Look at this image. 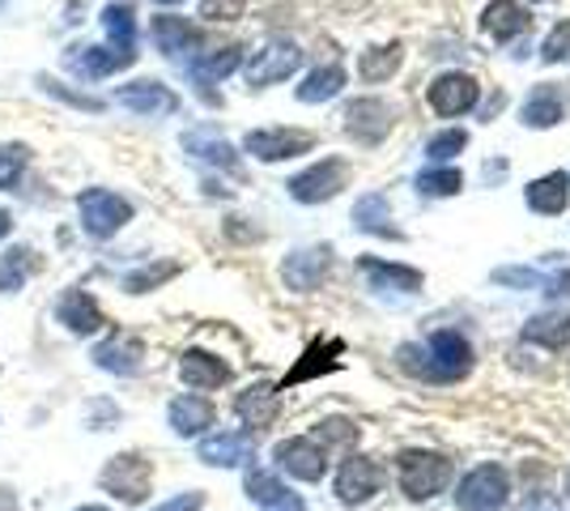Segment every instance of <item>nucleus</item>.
<instances>
[{
	"instance_id": "1",
	"label": "nucleus",
	"mask_w": 570,
	"mask_h": 511,
	"mask_svg": "<svg viewBox=\"0 0 570 511\" xmlns=\"http://www.w3.org/2000/svg\"><path fill=\"white\" fill-rule=\"evenodd\" d=\"M401 367L413 371V376H426V380H464L469 376V367H473V350H469V341L460 337V333H435L430 337V346L426 350H417V346H401Z\"/></svg>"
},
{
	"instance_id": "2",
	"label": "nucleus",
	"mask_w": 570,
	"mask_h": 511,
	"mask_svg": "<svg viewBox=\"0 0 570 511\" xmlns=\"http://www.w3.org/2000/svg\"><path fill=\"white\" fill-rule=\"evenodd\" d=\"M77 209H81L86 235H95V239H111L116 230H124L132 222V205L111 188H86L77 196Z\"/></svg>"
},
{
	"instance_id": "3",
	"label": "nucleus",
	"mask_w": 570,
	"mask_h": 511,
	"mask_svg": "<svg viewBox=\"0 0 570 511\" xmlns=\"http://www.w3.org/2000/svg\"><path fill=\"white\" fill-rule=\"evenodd\" d=\"M150 460L145 456H136V452H120V456H111L107 460V469L98 474V486L107 490V494H116L120 503H141L145 494H150Z\"/></svg>"
},
{
	"instance_id": "4",
	"label": "nucleus",
	"mask_w": 570,
	"mask_h": 511,
	"mask_svg": "<svg viewBox=\"0 0 570 511\" xmlns=\"http://www.w3.org/2000/svg\"><path fill=\"white\" fill-rule=\"evenodd\" d=\"M451 481V460L447 456H435V452H405L401 456V490L409 499H435Z\"/></svg>"
},
{
	"instance_id": "5",
	"label": "nucleus",
	"mask_w": 570,
	"mask_h": 511,
	"mask_svg": "<svg viewBox=\"0 0 570 511\" xmlns=\"http://www.w3.org/2000/svg\"><path fill=\"white\" fill-rule=\"evenodd\" d=\"M511 486L503 465H476L469 478L456 486V508L460 511H498L507 503Z\"/></svg>"
},
{
	"instance_id": "6",
	"label": "nucleus",
	"mask_w": 570,
	"mask_h": 511,
	"mask_svg": "<svg viewBox=\"0 0 570 511\" xmlns=\"http://www.w3.org/2000/svg\"><path fill=\"white\" fill-rule=\"evenodd\" d=\"M243 145L260 162H285V159H298V154H311L316 150V137L303 132V128H255V132H248Z\"/></svg>"
},
{
	"instance_id": "7",
	"label": "nucleus",
	"mask_w": 570,
	"mask_h": 511,
	"mask_svg": "<svg viewBox=\"0 0 570 511\" xmlns=\"http://www.w3.org/2000/svg\"><path fill=\"white\" fill-rule=\"evenodd\" d=\"M346 180H349L346 162L324 159V162H316L311 171H303V175L289 180V196L303 200V205H319V200H332L337 192L346 188Z\"/></svg>"
},
{
	"instance_id": "8",
	"label": "nucleus",
	"mask_w": 570,
	"mask_h": 511,
	"mask_svg": "<svg viewBox=\"0 0 570 511\" xmlns=\"http://www.w3.org/2000/svg\"><path fill=\"white\" fill-rule=\"evenodd\" d=\"M298 64H303V52L285 39H273L248 61L243 73H248V86H273V81H285L289 73H298Z\"/></svg>"
},
{
	"instance_id": "9",
	"label": "nucleus",
	"mask_w": 570,
	"mask_h": 511,
	"mask_svg": "<svg viewBox=\"0 0 570 511\" xmlns=\"http://www.w3.org/2000/svg\"><path fill=\"white\" fill-rule=\"evenodd\" d=\"M273 460L282 465L285 474H294V478H303V481H319L324 474H328V452H324V444L307 439V435L277 444Z\"/></svg>"
},
{
	"instance_id": "10",
	"label": "nucleus",
	"mask_w": 570,
	"mask_h": 511,
	"mask_svg": "<svg viewBox=\"0 0 570 511\" xmlns=\"http://www.w3.org/2000/svg\"><path fill=\"white\" fill-rule=\"evenodd\" d=\"M430 107L439 111V116H464V111H473L476 107V81L469 73H439L435 81H430Z\"/></svg>"
},
{
	"instance_id": "11",
	"label": "nucleus",
	"mask_w": 570,
	"mask_h": 511,
	"mask_svg": "<svg viewBox=\"0 0 570 511\" xmlns=\"http://www.w3.org/2000/svg\"><path fill=\"white\" fill-rule=\"evenodd\" d=\"M387 128H392V111H387V102H380V98H358V102H349L346 132L353 137V141L375 145V141L387 137Z\"/></svg>"
},
{
	"instance_id": "12",
	"label": "nucleus",
	"mask_w": 570,
	"mask_h": 511,
	"mask_svg": "<svg viewBox=\"0 0 570 511\" xmlns=\"http://www.w3.org/2000/svg\"><path fill=\"white\" fill-rule=\"evenodd\" d=\"M328 248H298V252L285 256L282 264V278L289 290H298V294H311V290L324 282V273H328Z\"/></svg>"
},
{
	"instance_id": "13",
	"label": "nucleus",
	"mask_w": 570,
	"mask_h": 511,
	"mask_svg": "<svg viewBox=\"0 0 570 511\" xmlns=\"http://www.w3.org/2000/svg\"><path fill=\"white\" fill-rule=\"evenodd\" d=\"M56 319H61L68 333H77V337H90L102 328V312H98L95 294H86V290H64L61 298H56Z\"/></svg>"
},
{
	"instance_id": "14",
	"label": "nucleus",
	"mask_w": 570,
	"mask_h": 511,
	"mask_svg": "<svg viewBox=\"0 0 570 511\" xmlns=\"http://www.w3.org/2000/svg\"><path fill=\"white\" fill-rule=\"evenodd\" d=\"M136 61V52H120V47H95V43H81V47H73L68 52V68H77L81 77H111V73H120L128 64Z\"/></svg>"
},
{
	"instance_id": "15",
	"label": "nucleus",
	"mask_w": 570,
	"mask_h": 511,
	"mask_svg": "<svg viewBox=\"0 0 570 511\" xmlns=\"http://www.w3.org/2000/svg\"><path fill=\"white\" fill-rule=\"evenodd\" d=\"M116 98L124 102L128 111H136V116H175L179 111L175 90H166L162 81H128V86H120Z\"/></svg>"
},
{
	"instance_id": "16",
	"label": "nucleus",
	"mask_w": 570,
	"mask_h": 511,
	"mask_svg": "<svg viewBox=\"0 0 570 511\" xmlns=\"http://www.w3.org/2000/svg\"><path fill=\"white\" fill-rule=\"evenodd\" d=\"M141 354H145V346H141L136 337L111 333L107 341H98L90 358H95V367L111 371V376H136V371H141Z\"/></svg>"
},
{
	"instance_id": "17",
	"label": "nucleus",
	"mask_w": 570,
	"mask_h": 511,
	"mask_svg": "<svg viewBox=\"0 0 570 511\" xmlns=\"http://www.w3.org/2000/svg\"><path fill=\"white\" fill-rule=\"evenodd\" d=\"M375 490H380V469H375V460L349 456L346 465H341V474H337V494H341V503L358 508V503H366Z\"/></svg>"
},
{
	"instance_id": "18",
	"label": "nucleus",
	"mask_w": 570,
	"mask_h": 511,
	"mask_svg": "<svg viewBox=\"0 0 570 511\" xmlns=\"http://www.w3.org/2000/svg\"><path fill=\"white\" fill-rule=\"evenodd\" d=\"M179 380L188 388H200V392H213L230 383V367H226L218 354H205V350H188L179 358Z\"/></svg>"
},
{
	"instance_id": "19",
	"label": "nucleus",
	"mask_w": 570,
	"mask_h": 511,
	"mask_svg": "<svg viewBox=\"0 0 570 511\" xmlns=\"http://www.w3.org/2000/svg\"><path fill=\"white\" fill-rule=\"evenodd\" d=\"M200 460L213 465V469H239L252 460V439L239 435V431H222V435H209L200 439Z\"/></svg>"
},
{
	"instance_id": "20",
	"label": "nucleus",
	"mask_w": 570,
	"mask_h": 511,
	"mask_svg": "<svg viewBox=\"0 0 570 511\" xmlns=\"http://www.w3.org/2000/svg\"><path fill=\"white\" fill-rule=\"evenodd\" d=\"M154 43L171 61H184L200 47V31L184 18H175V13H162V18H154Z\"/></svg>"
},
{
	"instance_id": "21",
	"label": "nucleus",
	"mask_w": 570,
	"mask_h": 511,
	"mask_svg": "<svg viewBox=\"0 0 570 511\" xmlns=\"http://www.w3.org/2000/svg\"><path fill=\"white\" fill-rule=\"evenodd\" d=\"M524 196H528V209L533 214H545V218H553V214H562L570 200V175L567 171H549V175H540V180H533L528 188H524Z\"/></svg>"
},
{
	"instance_id": "22",
	"label": "nucleus",
	"mask_w": 570,
	"mask_h": 511,
	"mask_svg": "<svg viewBox=\"0 0 570 511\" xmlns=\"http://www.w3.org/2000/svg\"><path fill=\"white\" fill-rule=\"evenodd\" d=\"M166 417H171L175 435L191 439V435H200L205 426H213V405H209L205 396H196V392H184V396H175V401H171Z\"/></svg>"
},
{
	"instance_id": "23",
	"label": "nucleus",
	"mask_w": 570,
	"mask_h": 511,
	"mask_svg": "<svg viewBox=\"0 0 570 511\" xmlns=\"http://www.w3.org/2000/svg\"><path fill=\"white\" fill-rule=\"evenodd\" d=\"M248 499L252 503H260V508H273V511H303V499L289 490V486H282V481L273 478V474H264V469H252L248 474Z\"/></svg>"
},
{
	"instance_id": "24",
	"label": "nucleus",
	"mask_w": 570,
	"mask_h": 511,
	"mask_svg": "<svg viewBox=\"0 0 570 511\" xmlns=\"http://www.w3.org/2000/svg\"><path fill=\"white\" fill-rule=\"evenodd\" d=\"M184 150H188L191 159L209 162V166H222V171H234V166H239L234 145H230V141H222L213 128H196V132H184Z\"/></svg>"
},
{
	"instance_id": "25",
	"label": "nucleus",
	"mask_w": 570,
	"mask_h": 511,
	"mask_svg": "<svg viewBox=\"0 0 570 511\" xmlns=\"http://www.w3.org/2000/svg\"><path fill=\"white\" fill-rule=\"evenodd\" d=\"M346 354V346L337 341V337H328V341H316V346H307V354H303V362L285 376L282 388H294V383L303 380H316V376H328V371H337V358Z\"/></svg>"
},
{
	"instance_id": "26",
	"label": "nucleus",
	"mask_w": 570,
	"mask_h": 511,
	"mask_svg": "<svg viewBox=\"0 0 570 511\" xmlns=\"http://www.w3.org/2000/svg\"><path fill=\"white\" fill-rule=\"evenodd\" d=\"M243 64V47H222V52H209V56H200V61L191 64V81L200 86V95H209V102H213V81H222V77H230L234 68Z\"/></svg>"
},
{
	"instance_id": "27",
	"label": "nucleus",
	"mask_w": 570,
	"mask_h": 511,
	"mask_svg": "<svg viewBox=\"0 0 570 511\" xmlns=\"http://www.w3.org/2000/svg\"><path fill=\"white\" fill-rule=\"evenodd\" d=\"M362 273L371 278V290H396V294H417L421 290V273L405 269V264H383V260H362Z\"/></svg>"
},
{
	"instance_id": "28",
	"label": "nucleus",
	"mask_w": 570,
	"mask_h": 511,
	"mask_svg": "<svg viewBox=\"0 0 570 511\" xmlns=\"http://www.w3.org/2000/svg\"><path fill=\"white\" fill-rule=\"evenodd\" d=\"M234 414L243 417L248 426H268V422L277 417V388H273V383H255L248 392H239Z\"/></svg>"
},
{
	"instance_id": "29",
	"label": "nucleus",
	"mask_w": 570,
	"mask_h": 511,
	"mask_svg": "<svg viewBox=\"0 0 570 511\" xmlns=\"http://www.w3.org/2000/svg\"><path fill=\"white\" fill-rule=\"evenodd\" d=\"M353 226L366 230V235H387V239H401V230L392 226V209H387V196L371 192L353 205Z\"/></svg>"
},
{
	"instance_id": "30",
	"label": "nucleus",
	"mask_w": 570,
	"mask_h": 511,
	"mask_svg": "<svg viewBox=\"0 0 570 511\" xmlns=\"http://www.w3.org/2000/svg\"><path fill=\"white\" fill-rule=\"evenodd\" d=\"M481 26H485L490 39H515V34L528 31V13H524L515 0H494V4L485 9Z\"/></svg>"
},
{
	"instance_id": "31",
	"label": "nucleus",
	"mask_w": 570,
	"mask_h": 511,
	"mask_svg": "<svg viewBox=\"0 0 570 511\" xmlns=\"http://www.w3.org/2000/svg\"><path fill=\"white\" fill-rule=\"evenodd\" d=\"M102 31L111 39V47L136 52V9L132 4H107L102 9Z\"/></svg>"
},
{
	"instance_id": "32",
	"label": "nucleus",
	"mask_w": 570,
	"mask_h": 511,
	"mask_svg": "<svg viewBox=\"0 0 570 511\" xmlns=\"http://www.w3.org/2000/svg\"><path fill=\"white\" fill-rule=\"evenodd\" d=\"M562 116H567V102L558 98V90H549V86L533 90V98L524 102V124L528 128H553L562 124Z\"/></svg>"
},
{
	"instance_id": "33",
	"label": "nucleus",
	"mask_w": 570,
	"mask_h": 511,
	"mask_svg": "<svg viewBox=\"0 0 570 511\" xmlns=\"http://www.w3.org/2000/svg\"><path fill=\"white\" fill-rule=\"evenodd\" d=\"M346 86V68L341 64H324L316 73H307V81L298 86V102H328V98L341 95Z\"/></svg>"
},
{
	"instance_id": "34",
	"label": "nucleus",
	"mask_w": 570,
	"mask_h": 511,
	"mask_svg": "<svg viewBox=\"0 0 570 511\" xmlns=\"http://www.w3.org/2000/svg\"><path fill=\"white\" fill-rule=\"evenodd\" d=\"M34 269H39V260H34L31 248H22V243L9 248V252L0 256V294H18Z\"/></svg>"
},
{
	"instance_id": "35",
	"label": "nucleus",
	"mask_w": 570,
	"mask_h": 511,
	"mask_svg": "<svg viewBox=\"0 0 570 511\" xmlns=\"http://www.w3.org/2000/svg\"><path fill=\"white\" fill-rule=\"evenodd\" d=\"M524 337H528V341H540V346H549V350H558V346L570 337V316L567 312H558V316H537L528 328H524Z\"/></svg>"
},
{
	"instance_id": "36",
	"label": "nucleus",
	"mask_w": 570,
	"mask_h": 511,
	"mask_svg": "<svg viewBox=\"0 0 570 511\" xmlns=\"http://www.w3.org/2000/svg\"><path fill=\"white\" fill-rule=\"evenodd\" d=\"M396 68H401V43L362 52V77H366V81H383V77H392Z\"/></svg>"
},
{
	"instance_id": "37",
	"label": "nucleus",
	"mask_w": 570,
	"mask_h": 511,
	"mask_svg": "<svg viewBox=\"0 0 570 511\" xmlns=\"http://www.w3.org/2000/svg\"><path fill=\"white\" fill-rule=\"evenodd\" d=\"M460 188H464V175L451 171V166H443V171H421V175H417V192H426V196H456Z\"/></svg>"
},
{
	"instance_id": "38",
	"label": "nucleus",
	"mask_w": 570,
	"mask_h": 511,
	"mask_svg": "<svg viewBox=\"0 0 570 511\" xmlns=\"http://www.w3.org/2000/svg\"><path fill=\"white\" fill-rule=\"evenodd\" d=\"M26 162H31L26 145H0V188H13L26 171Z\"/></svg>"
},
{
	"instance_id": "39",
	"label": "nucleus",
	"mask_w": 570,
	"mask_h": 511,
	"mask_svg": "<svg viewBox=\"0 0 570 511\" xmlns=\"http://www.w3.org/2000/svg\"><path fill=\"white\" fill-rule=\"evenodd\" d=\"M166 278H175V264H171V260H162V264H150V269H141V273H128V278H124V290H128V294H145V290L162 286Z\"/></svg>"
},
{
	"instance_id": "40",
	"label": "nucleus",
	"mask_w": 570,
	"mask_h": 511,
	"mask_svg": "<svg viewBox=\"0 0 570 511\" xmlns=\"http://www.w3.org/2000/svg\"><path fill=\"white\" fill-rule=\"evenodd\" d=\"M464 145H469V132H464V128H447V132H439V137H430L426 154H430L435 162H447V159H456Z\"/></svg>"
},
{
	"instance_id": "41",
	"label": "nucleus",
	"mask_w": 570,
	"mask_h": 511,
	"mask_svg": "<svg viewBox=\"0 0 570 511\" xmlns=\"http://www.w3.org/2000/svg\"><path fill=\"white\" fill-rule=\"evenodd\" d=\"M570 56V22H558L553 31H549V39H545V47H540V61L545 64H558Z\"/></svg>"
},
{
	"instance_id": "42",
	"label": "nucleus",
	"mask_w": 570,
	"mask_h": 511,
	"mask_svg": "<svg viewBox=\"0 0 570 511\" xmlns=\"http://www.w3.org/2000/svg\"><path fill=\"white\" fill-rule=\"evenodd\" d=\"M39 86L47 90V95H56V98H64V102H73V107H81V111H102V98H86V95H77V90H68V86H61L56 77H39Z\"/></svg>"
},
{
	"instance_id": "43",
	"label": "nucleus",
	"mask_w": 570,
	"mask_h": 511,
	"mask_svg": "<svg viewBox=\"0 0 570 511\" xmlns=\"http://www.w3.org/2000/svg\"><path fill=\"white\" fill-rule=\"evenodd\" d=\"M353 439H358V426L346 417H332L316 431V444H353Z\"/></svg>"
},
{
	"instance_id": "44",
	"label": "nucleus",
	"mask_w": 570,
	"mask_h": 511,
	"mask_svg": "<svg viewBox=\"0 0 570 511\" xmlns=\"http://www.w3.org/2000/svg\"><path fill=\"white\" fill-rule=\"evenodd\" d=\"M243 13V0H200V18H213V22H234Z\"/></svg>"
},
{
	"instance_id": "45",
	"label": "nucleus",
	"mask_w": 570,
	"mask_h": 511,
	"mask_svg": "<svg viewBox=\"0 0 570 511\" xmlns=\"http://www.w3.org/2000/svg\"><path fill=\"white\" fill-rule=\"evenodd\" d=\"M494 282H503V286H540V278L533 273V269H498L494 273Z\"/></svg>"
},
{
	"instance_id": "46",
	"label": "nucleus",
	"mask_w": 570,
	"mask_h": 511,
	"mask_svg": "<svg viewBox=\"0 0 570 511\" xmlns=\"http://www.w3.org/2000/svg\"><path fill=\"white\" fill-rule=\"evenodd\" d=\"M200 508H205V494L188 490V494H175L171 503H162V508H154V511H200Z\"/></svg>"
},
{
	"instance_id": "47",
	"label": "nucleus",
	"mask_w": 570,
	"mask_h": 511,
	"mask_svg": "<svg viewBox=\"0 0 570 511\" xmlns=\"http://www.w3.org/2000/svg\"><path fill=\"white\" fill-rule=\"evenodd\" d=\"M98 422H116V405L111 401H95L90 405V426L98 431Z\"/></svg>"
},
{
	"instance_id": "48",
	"label": "nucleus",
	"mask_w": 570,
	"mask_h": 511,
	"mask_svg": "<svg viewBox=\"0 0 570 511\" xmlns=\"http://www.w3.org/2000/svg\"><path fill=\"white\" fill-rule=\"evenodd\" d=\"M9 230H13V218H9V214H4V209H0V239H4V235H9Z\"/></svg>"
},
{
	"instance_id": "49",
	"label": "nucleus",
	"mask_w": 570,
	"mask_h": 511,
	"mask_svg": "<svg viewBox=\"0 0 570 511\" xmlns=\"http://www.w3.org/2000/svg\"><path fill=\"white\" fill-rule=\"evenodd\" d=\"M77 511H107V508H98V503H90V508H77Z\"/></svg>"
},
{
	"instance_id": "50",
	"label": "nucleus",
	"mask_w": 570,
	"mask_h": 511,
	"mask_svg": "<svg viewBox=\"0 0 570 511\" xmlns=\"http://www.w3.org/2000/svg\"><path fill=\"white\" fill-rule=\"evenodd\" d=\"M158 4H184V0H158Z\"/></svg>"
},
{
	"instance_id": "51",
	"label": "nucleus",
	"mask_w": 570,
	"mask_h": 511,
	"mask_svg": "<svg viewBox=\"0 0 570 511\" xmlns=\"http://www.w3.org/2000/svg\"><path fill=\"white\" fill-rule=\"evenodd\" d=\"M567 490H570V478H567Z\"/></svg>"
},
{
	"instance_id": "52",
	"label": "nucleus",
	"mask_w": 570,
	"mask_h": 511,
	"mask_svg": "<svg viewBox=\"0 0 570 511\" xmlns=\"http://www.w3.org/2000/svg\"><path fill=\"white\" fill-rule=\"evenodd\" d=\"M0 4H4V0H0Z\"/></svg>"
}]
</instances>
